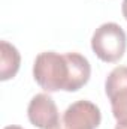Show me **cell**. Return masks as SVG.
<instances>
[{
  "label": "cell",
  "instance_id": "1",
  "mask_svg": "<svg viewBox=\"0 0 127 129\" xmlns=\"http://www.w3.org/2000/svg\"><path fill=\"white\" fill-rule=\"evenodd\" d=\"M90 75V62L79 53L43 51L33 63L34 81L48 93L60 90L78 92L88 83Z\"/></svg>",
  "mask_w": 127,
  "mask_h": 129
},
{
  "label": "cell",
  "instance_id": "2",
  "mask_svg": "<svg viewBox=\"0 0 127 129\" xmlns=\"http://www.w3.org/2000/svg\"><path fill=\"white\" fill-rule=\"evenodd\" d=\"M126 48V32L117 23H105L93 33L91 50L105 63H115L123 59Z\"/></svg>",
  "mask_w": 127,
  "mask_h": 129
},
{
  "label": "cell",
  "instance_id": "3",
  "mask_svg": "<svg viewBox=\"0 0 127 129\" xmlns=\"http://www.w3.org/2000/svg\"><path fill=\"white\" fill-rule=\"evenodd\" d=\"M102 122L99 107L90 101H76L64 110L60 122L52 129H97Z\"/></svg>",
  "mask_w": 127,
  "mask_h": 129
},
{
  "label": "cell",
  "instance_id": "4",
  "mask_svg": "<svg viewBox=\"0 0 127 129\" xmlns=\"http://www.w3.org/2000/svg\"><path fill=\"white\" fill-rule=\"evenodd\" d=\"M105 92L117 122L127 120V66H117L109 72L105 81Z\"/></svg>",
  "mask_w": 127,
  "mask_h": 129
},
{
  "label": "cell",
  "instance_id": "5",
  "mask_svg": "<svg viewBox=\"0 0 127 129\" xmlns=\"http://www.w3.org/2000/svg\"><path fill=\"white\" fill-rule=\"evenodd\" d=\"M27 116L33 126L39 129H52L60 122V113L57 104L46 93H39L32 98Z\"/></svg>",
  "mask_w": 127,
  "mask_h": 129
},
{
  "label": "cell",
  "instance_id": "6",
  "mask_svg": "<svg viewBox=\"0 0 127 129\" xmlns=\"http://www.w3.org/2000/svg\"><path fill=\"white\" fill-rule=\"evenodd\" d=\"M21 56L18 50L8 41L0 42V80L8 81L14 78L20 69Z\"/></svg>",
  "mask_w": 127,
  "mask_h": 129
},
{
  "label": "cell",
  "instance_id": "7",
  "mask_svg": "<svg viewBox=\"0 0 127 129\" xmlns=\"http://www.w3.org/2000/svg\"><path fill=\"white\" fill-rule=\"evenodd\" d=\"M115 129H127V120L117 122V126H115Z\"/></svg>",
  "mask_w": 127,
  "mask_h": 129
},
{
  "label": "cell",
  "instance_id": "8",
  "mask_svg": "<svg viewBox=\"0 0 127 129\" xmlns=\"http://www.w3.org/2000/svg\"><path fill=\"white\" fill-rule=\"evenodd\" d=\"M121 11H123V15L127 20V0H123V6H121Z\"/></svg>",
  "mask_w": 127,
  "mask_h": 129
},
{
  "label": "cell",
  "instance_id": "9",
  "mask_svg": "<svg viewBox=\"0 0 127 129\" xmlns=\"http://www.w3.org/2000/svg\"><path fill=\"white\" fill-rule=\"evenodd\" d=\"M5 129H23L21 126H15V125H11V126H6Z\"/></svg>",
  "mask_w": 127,
  "mask_h": 129
}]
</instances>
